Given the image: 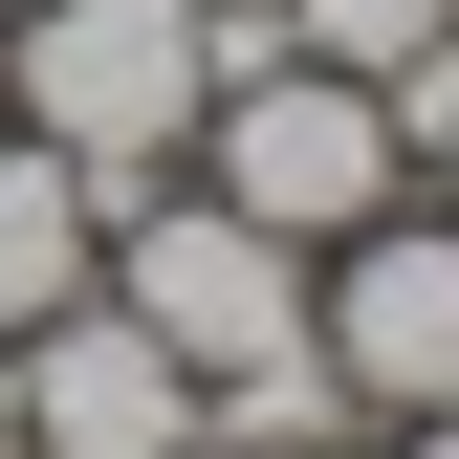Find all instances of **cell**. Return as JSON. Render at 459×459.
<instances>
[{
	"instance_id": "cell-7",
	"label": "cell",
	"mask_w": 459,
	"mask_h": 459,
	"mask_svg": "<svg viewBox=\"0 0 459 459\" xmlns=\"http://www.w3.org/2000/svg\"><path fill=\"white\" fill-rule=\"evenodd\" d=\"M197 437H219V459H351L372 416H351V372H328V351H263V372L197 394Z\"/></svg>"
},
{
	"instance_id": "cell-5",
	"label": "cell",
	"mask_w": 459,
	"mask_h": 459,
	"mask_svg": "<svg viewBox=\"0 0 459 459\" xmlns=\"http://www.w3.org/2000/svg\"><path fill=\"white\" fill-rule=\"evenodd\" d=\"M22 459H197V372L88 284V307L22 328Z\"/></svg>"
},
{
	"instance_id": "cell-8",
	"label": "cell",
	"mask_w": 459,
	"mask_h": 459,
	"mask_svg": "<svg viewBox=\"0 0 459 459\" xmlns=\"http://www.w3.org/2000/svg\"><path fill=\"white\" fill-rule=\"evenodd\" d=\"M437 22H459V0H284V66H351V88H394Z\"/></svg>"
},
{
	"instance_id": "cell-11",
	"label": "cell",
	"mask_w": 459,
	"mask_h": 459,
	"mask_svg": "<svg viewBox=\"0 0 459 459\" xmlns=\"http://www.w3.org/2000/svg\"><path fill=\"white\" fill-rule=\"evenodd\" d=\"M0 459H22V351H0Z\"/></svg>"
},
{
	"instance_id": "cell-9",
	"label": "cell",
	"mask_w": 459,
	"mask_h": 459,
	"mask_svg": "<svg viewBox=\"0 0 459 459\" xmlns=\"http://www.w3.org/2000/svg\"><path fill=\"white\" fill-rule=\"evenodd\" d=\"M416 197H437V219H459V109H437V132H416Z\"/></svg>"
},
{
	"instance_id": "cell-1",
	"label": "cell",
	"mask_w": 459,
	"mask_h": 459,
	"mask_svg": "<svg viewBox=\"0 0 459 459\" xmlns=\"http://www.w3.org/2000/svg\"><path fill=\"white\" fill-rule=\"evenodd\" d=\"M0 109H22L88 197H153L197 153V109H219V22L197 0H22V22H0Z\"/></svg>"
},
{
	"instance_id": "cell-3",
	"label": "cell",
	"mask_w": 459,
	"mask_h": 459,
	"mask_svg": "<svg viewBox=\"0 0 459 459\" xmlns=\"http://www.w3.org/2000/svg\"><path fill=\"white\" fill-rule=\"evenodd\" d=\"M176 176H219L263 241H307V263H328L351 219L416 197V153H394V109H372L351 66H241V88L197 109V153H176Z\"/></svg>"
},
{
	"instance_id": "cell-6",
	"label": "cell",
	"mask_w": 459,
	"mask_h": 459,
	"mask_svg": "<svg viewBox=\"0 0 459 459\" xmlns=\"http://www.w3.org/2000/svg\"><path fill=\"white\" fill-rule=\"evenodd\" d=\"M88 284H109V197L22 132V109H0V351H22L44 307H88Z\"/></svg>"
},
{
	"instance_id": "cell-13",
	"label": "cell",
	"mask_w": 459,
	"mask_h": 459,
	"mask_svg": "<svg viewBox=\"0 0 459 459\" xmlns=\"http://www.w3.org/2000/svg\"><path fill=\"white\" fill-rule=\"evenodd\" d=\"M197 459H219V437H197Z\"/></svg>"
},
{
	"instance_id": "cell-4",
	"label": "cell",
	"mask_w": 459,
	"mask_h": 459,
	"mask_svg": "<svg viewBox=\"0 0 459 459\" xmlns=\"http://www.w3.org/2000/svg\"><path fill=\"white\" fill-rule=\"evenodd\" d=\"M307 351L351 372V416H372V437L459 394V219H437V197H394V219H351V241L307 263Z\"/></svg>"
},
{
	"instance_id": "cell-2",
	"label": "cell",
	"mask_w": 459,
	"mask_h": 459,
	"mask_svg": "<svg viewBox=\"0 0 459 459\" xmlns=\"http://www.w3.org/2000/svg\"><path fill=\"white\" fill-rule=\"evenodd\" d=\"M109 307H132L153 351L219 394V372L307 351V241H263L219 176H153V197H109Z\"/></svg>"
},
{
	"instance_id": "cell-12",
	"label": "cell",
	"mask_w": 459,
	"mask_h": 459,
	"mask_svg": "<svg viewBox=\"0 0 459 459\" xmlns=\"http://www.w3.org/2000/svg\"><path fill=\"white\" fill-rule=\"evenodd\" d=\"M0 22H22V0H0Z\"/></svg>"
},
{
	"instance_id": "cell-10",
	"label": "cell",
	"mask_w": 459,
	"mask_h": 459,
	"mask_svg": "<svg viewBox=\"0 0 459 459\" xmlns=\"http://www.w3.org/2000/svg\"><path fill=\"white\" fill-rule=\"evenodd\" d=\"M394 459H459V394H437V416H394Z\"/></svg>"
}]
</instances>
